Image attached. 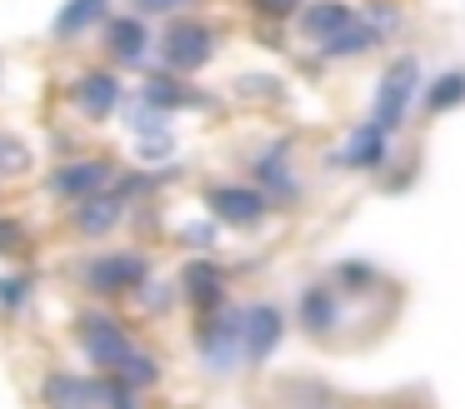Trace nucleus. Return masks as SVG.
<instances>
[{"label":"nucleus","mask_w":465,"mask_h":409,"mask_svg":"<svg viewBox=\"0 0 465 409\" xmlns=\"http://www.w3.org/2000/svg\"><path fill=\"white\" fill-rule=\"evenodd\" d=\"M71 275L95 305H121V299H135V289L155 275V259H151V249H141V245H115V249L85 255Z\"/></svg>","instance_id":"1"},{"label":"nucleus","mask_w":465,"mask_h":409,"mask_svg":"<svg viewBox=\"0 0 465 409\" xmlns=\"http://www.w3.org/2000/svg\"><path fill=\"white\" fill-rule=\"evenodd\" d=\"M71 339H75V349L85 355V365H91L95 375H111V369L141 345L135 325L125 315H115L111 305H85L81 315L71 319Z\"/></svg>","instance_id":"2"},{"label":"nucleus","mask_w":465,"mask_h":409,"mask_svg":"<svg viewBox=\"0 0 465 409\" xmlns=\"http://www.w3.org/2000/svg\"><path fill=\"white\" fill-rule=\"evenodd\" d=\"M215 55H221V30L211 20H201L195 10L191 15H175V20H161V30H155V60H161L155 70H171V75L191 80Z\"/></svg>","instance_id":"3"},{"label":"nucleus","mask_w":465,"mask_h":409,"mask_svg":"<svg viewBox=\"0 0 465 409\" xmlns=\"http://www.w3.org/2000/svg\"><path fill=\"white\" fill-rule=\"evenodd\" d=\"M420 85H425V75H420V55H415V50L385 60L381 80H375V100H371V120L385 135H401V130L411 125Z\"/></svg>","instance_id":"4"},{"label":"nucleus","mask_w":465,"mask_h":409,"mask_svg":"<svg viewBox=\"0 0 465 409\" xmlns=\"http://www.w3.org/2000/svg\"><path fill=\"white\" fill-rule=\"evenodd\" d=\"M191 345L201 355V365L211 375H231L241 365V305H221L205 309V315H191Z\"/></svg>","instance_id":"5"},{"label":"nucleus","mask_w":465,"mask_h":409,"mask_svg":"<svg viewBox=\"0 0 465 409\" xmlns=\"http://www.w3.org/2000/svg\"><path fill=\"white\" fill-rule=\"evenodd\" d=\"M101 60L111 70H151L155 65V25L135 10H111L101 25Z\"/></svg>","instance_id":"6"},{"label":"nucleus","mask_w":465,"mask_h":409,"mask_svg":"<svg viewBox=\"0 0 465 409\" xmlns=\"http://www.w3.org/2000/svg\"><path fill=\"white\" fill-rule=\"evenodd\" d=\"M125 95H131V85L111 65H85L65 80V105H71V115L91 120V125H105L111 115H121Z\"/></svg>","instance_id":"7"},{"label":"nucleus","mask_w":465,"mask_h":409,"mask_svg":"<svg viewBox=\"0 0 465 409\" xmlns=\"http://www.w3.org/2000/svg\"><path fill=\"white\" fill-rule=\"evenodd\" d=\"M251 185L271 200L275 209H291L301 205L305 185H301V165H295V145L285 135H275L271 145H261L251 155Z\"/></svg>","instance_id":"8"},{"label":"nucleus","mask_w":465,"mask_h":409,"mask_svg":"<svg viewBox=\"0 0 465 409\" xmlns=\"http://www.w3.org/2000/svg\"><path fill=\"white\" fill-rule=\"evenodd\" d=\"M201 205L211 209V219L221 229H261L275 215V205L251 180H215V185L201 190Z\"/></svg>","instance_id":"9"},{"label":"nucleus","mask_w":465,"mask_h":409,"mask_svg":"<svg viewBox=\"0 0 465 409\" xmlns=\"http://www.w3.org/2000/svg\"><path fill=\"white\" fill-rule=\"evenodd\" d=\"M115 160L101 155V150H85V155H65L61 165H51L45 175V195L61 200V205H75L85 195H101V190L115 185Z\"/></svg>","instance_id":"10"},{"label":"nucleus","mask_w":465,"mask_h":409,"mask_svg":"<svg viewBox=\"0 0 465 409\" xmlns=\"http://www.w3.org/2000/svg\"><path fill=\"white\" fill-rule=\"evenodd\" d=\"M291 335V315L275 299H245L241 305V365L261 369Z\"/></svg>","instance_id":"11"},{"label":"nucleus","mask_w":465,"mask_h":409,"mask_svg":"<svg viewBox=\"0 0 465 409\" xmlns=\"http://www.w3.org/2000/svg\"><path fill=\"white\" fill-rule=\"evenodd\" d=\"M175 295L191 315H205V309L231 305V269L211 255H191L181 269H175Z\"/></svg>","instance_id":"12"},{"label":"nucleus","mask_w":465,"mask_h":409,"mask_svg":"<svg viewBox=\"0 0 465 409\" xmlns=\"http://www.w3.org/2000/svg\"><path fill=\"white\" fill-rule=\"evenodd\" d=\"M131 200L121 195V190H101V195H85L75 200V205H65V229H71L75 239H111L115 229L131 219Z\"/></svg>","instance_id":"13"},{"label":"nucleus","mask_w":465,"mask_h":409,"mask_svg":"<svg viewBox=\"0 0 465 409\" xmlns=\"http://www.w3.org/2000/svg\"><path fill=\"white\" fill-rule=\"evenodd\" d=\"M295 325L311 339H335V329L345 325V289L335 285L331 275L301 285V299H295Z\"/></svg>","instance_id":"14"},{"label":"nucleus","mask_w":465,"mask_h":409,"mask_svg":"<svg viewBox=\"0 0 465 409\" xmlns=\"http://www.w3.org/2000/svg\"><path fill=\"white\" fill-rule=\"evenodd\" d=\"M35 399H41V409H105V394H101V375H81V369H45L41 379H35Z\"/></svg>","instance_id":"15"},{"label":"nucleus","mask_w":465,"mask_h":409,"mask_svg":"<svg viewBox=\"0 0 465 409\" xmlns=\"http://www.w3.org/2000/svg\"><path fill=\"white\" fill-rule=\"evenodd\" d=\"M391 145H395V135H385V130L365 115L361 125L345 130L341 150H335V170H345V175H381V170L391 165Z\"/></svg>","instance_id":"16"},{"label":"nucleus","mask_w":465,"mask_h":409,"mask_svg":"<svg viewBox=\"0 0 465 409\" xmlns=\"http://www.w3.org/2000/svg\"><path fill=\"white\" fill-rule=\"evenodd\" d=\"M141 105H151V110H161V115H181V110H215V100L205 95V90H195L185 75H171V70H145V80L131 90Z\"/></svg>","instance_id":"17"},{"label":"nucleus","mask_w":465,"mask_h":409,"mask_svg":"<svg viewBox=\"0 0 465 409\" xmlns=\"http://www.w3.org/2000/svg\"><path fill=\"white\" fill-rule=\"evenodd\" d=\"M355 20V0H305L301 10H295V35L305 40V45H325V40H335L345 25Z\"/></svg>","instance_id":"18"},{"label":"nucleus","mask_w":465,"mask_h":409,"mask_svg":"<svg viewBox=\"0 0 465 409\" xmlns=\"http://www.w3.org/2000/svg\"><path fill=\"white\" fill-rule=\"evenodd\" d=\"M375 50H385V40L375 35V25L355 10V20L341 30L335 40H325V45H315L311 55L321 60V65H355V60H365V55H375Z\"/></svg>","instance_id":"19"},{"label":"nucleus","mask_w":465,"mask_h":409,"mask_svg":"<svg viewBox=\"0 0 465 409\" xmlns=\"http://www.w3.org/2000/svg\"><path fill=\"white\" fill-rule=\"evenodd\" d=\"M105 20H111V0H65V5L55 10V20H51V40L75 45L81 35L101 30Z\"/></svg>","instance_id":"20"},{"label":"nucleus","mask_w":465,"mask_h":409,"mask_svg":"<svg viewBox=\"0 0 465 409\" xmlns=\"http://www.w3.org/2000/svg\"><path fill=\"white\" fill-rule=\"evenodd\" d=\"M420 115L425 120H440V115H450V110H465V70L455 65V70H435L430 80L420 85Z\"/></svg>","instance_id":"21"},{"label":"nucleus","mask_w":465,"mask_h":409,"mask_svg":"<svg viewBox=\"0 0 465 409\" xmlns=\"http://www.w3.org/2000/svg\"><path fill=\"white\" fill-rule=\"evenodd\" d=\"M111 379H121L125 389H135V394H151V389L165 379V359L155 355L151 345H135L131 355H125L121 365L111 369Z\"/></svg>","instance_id":"22"},{"label":"nucleus","mask_w":465,"mask_h":409,"mask_svg":"<svg viewBox=\"0 0 465 409\" xmlns=\"http://www.w3.org/2000/svg\"><path fill=\"white\" fill-rule=\"evenodd\" d=\"M35 269H0V315H25L35 299Z\"/></svg>","instance_id":"23"},{"label":"nucleus","mask_w":465,"mask_h":409,"mask_svg":"<svg viewBox=\"0 0 465 409\" xmlns=\"http://www.w3.org/2000/svg\"><path fill=\"white\" fill-rule=\"evenodd\" d=\"M331 279L345 289V295H375L381 285H391V279H385L371 259H341V265L331 269Z\"/></svg>","instance_id":"24"},{"label":"nucleus","mask_w":465,"mask_h":409,"mask_svg":"<svg viewBox=\"0 0 465 409\" xmlns=\"http://www.w3.org/2000/svg\"><path fill=\"white\" fill-rule=\"evenodd\" d=\"M355 10H361V15L371 20V25H375V35H381L385 45H391V40H401L405 20H411V15H405V5H401V0H361Z\"/></svg>","instance_id":"25"},{"label":"nucleus","mask_w":465,"mask_h":409,"mask_svg":"<svg viewBox=\"0 0 465 409\" xmlns=\"http://www.w3.org/2000/svg\"><path fill=\"white\" fill-rule=\"evenodd\" d=\"M235 100H241V105H281L285 80L281 75H241L235 80Z\"/></svg>","instance_id":"26"},{"label":"nucleus","mask_w":465,"mask_h":409,"mask_svg":"<svg viewBox=\"0 0 465 409\" xmlns=\"http://www.w3.org/2000/svg\"><path fill=\"white\" fill-rule=\"evenodd\" d=\"M135 305H141L145 315H171V309L181 305V295H175V279H161V275H151L141 289H135Z\"/></svg>","instance_id":"27"},{"label":"nucleus","mask_w":465,"mask_h":409,"mask_svg":"<svg viewBox=\"0 0 465 409\" xmlns=\"http://www.w3.org/2000/svg\"><path fill=\"white\" fill-rule=\"evenodd\" d=\"M31 249V225L21 215H0V259H21Z\"/></svg>","instance_id":"28"},{"label":"nucleus","mask_w":465,"mask_h":409,"mask_svg":"<svg viewBox=\"0 0 465 409\" xmlns=\"http://www.w3.org/2000/svg\"><path fill=\"white\" fill-rule=\"evenodd\" d=\"M245 10H251L261 25H291L295 20V10L305 5V0H241Z\"/></svg>","instance_id":"29"},{"label":"nucleus","mask_w":465,"mask_h":409,"mask_svg":"<svg viewBox=\"0 0 465 409\" xmlns=\"http://www.w3.org/2000/svg\"><path fill=\"white\" fill-rule=\"evenodd\" d=\"M195 5L201 0H125V10H135L145 20H175V15H191Z\"/></svg>","instance_id":"30"},{"label":"nucleus","mask_w":465,"mask_h":409,"mask_svg":"<svg viewBox=\"0 0 465 409\" xmlns=\"http://www.w3.org/2000/svg\"><path fill=\"white\" fill-rule=\"evenodd\" d=\"M215 239H221V225H215V219H195V225L181 229V245L191 249V255H211Z\"/></svg>","instance_id":"31"},{"label":"nucleus","mask_w":465,"mask_h":409,"mask_svg":"<svg viewBox=\"0 0 465 409\" xmlns=\"http://www.w3.org/2000/svg\"><path fill=\"white\" fill-rule=\"evenodd\" d=\"M101 394H105V409H145L141 394H135V389H125L121 379H111V375H101Z\"/></svg>","instance_id":"32"},{"label":"nucleus","mask_w":465,"mask_h":409,"mask_svg":"<svg viewBox=\"0 0 465 409\" xmlns=\"http://www.w3.org/2000/svg\"><path fill=\"white\" fill-rule=\"evenodd\" d=\"M135 155H141L145 165H161V160L175 155V135H145V140H135Z\"/></svg>","instance_id":"33"},{"label":"nucleus","mask_w":465,"mask_h":409,"mask_svg":"<svg viewBox=\"0 0 465 409\" xmlns=\"http://www.w3.org/2000/svg\"><path fill=\"white\" fill-rule=\"evenodd\" d=\"M0 75H5V65H0Z\"/></svg>","instance_id":"34"}]
</instances>
